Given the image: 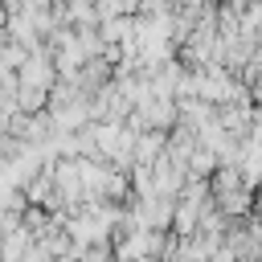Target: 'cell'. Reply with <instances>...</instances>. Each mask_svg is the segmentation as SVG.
Here are the masks:
<instances>
[{"instance_id": "cell-2", "label": "cell", "mask_w": 262, "mask_h": 262, "mask_svg": "<svg viewBox=\"0 0 262 262\" xmlns=\"http://www.w3.org/2000/svg\"><path fill=\"white\" fill-rule=\"evenodd\" d=\"M16 262H53V258H49V250H45V246H41V242H37V237H29V242H25V250H20V258H16Z\"/></svg>"}, {"instance_id": "cell-4", "label": "cell", "mask_w": 262, "mask_h": 262, "mask_svg": "<svg viewBox=\"0 0 262 262\" xmlns=\"http://www.w3.org/2000/svg\"><path fill=\"white\" fill-rule=\"evenodd\" d=\"M0 8H4V4H0Z\"/></svg>"}, {"instance_id": "cell-1", "label": "cell", "mask_w": 262, "mask_h": 262, "mask_svg": "<svg viewBox=\"0 0 262 262\" xmlns=\"http://www.w3.org/2000/svg\"><path fill=\"white\" fill-rule=\"evenodd\" d=\"M135 111L143 115L147 131H168V127L176 123V102H172V98H143Z\"/></svg>"}, {"instance_id": "cell-3", "label": "cell", "mask_w": 262, "mask_h": 262, "mask_svg": "<svg viewBox=\"0 0 262 262\" xmlns=\"http://www.w3.org/2000/svg\"><path fill=\"white\" fill-rule=\"evenodd\" d=\"M172 8H205V0H172Z\"/></svg>"}]
</instances>
